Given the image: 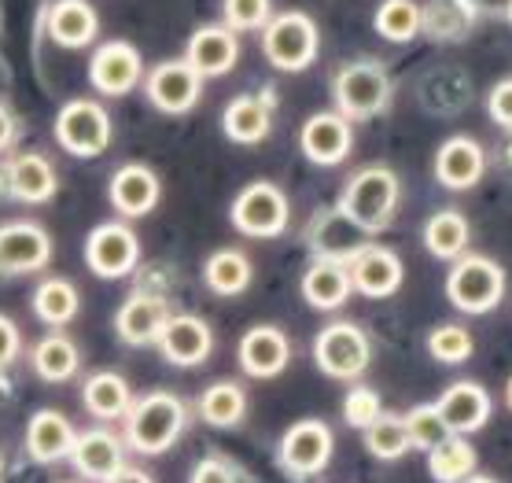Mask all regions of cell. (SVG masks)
<instances>
[{"label": "cell", "mask_w": 512, "mask_h": 483, "mask_svg": "<svg viewBox=\"0 0 512 483\" xmlns=\"http://www.w3.org/2000/svg\"><path fill=\"white\" fill-rule=\"evenodd\" d=\"M398 200H402V185H398L395 170L373 163V166H361L358 174H350V181L339 192L336 214L350 229L376 236L395 222Z\"/></svg>", "instance_id": "obj_1"}, {"label": "cell", "mask_w": 512, "mask_h": 483, "mask_svg": "<svg viewBox=\"0 0 512 483\" xmlns=\"http://www.w3.org/2000/svg\"><path fill=\"white\" fill-rule=\"evenodd\" d=\"M188 425V406L177 399L174 391H148L144 399L133 402V410L126 413V443L137 454H166L174 447L181 432Z\"/></svg>", "instance_id": "obj_2"}, {"label": "cell", "mask_w": 512, "mask_h": 483, "mask_svg": "<svg viewBox=\"0 0 512 483\" xmlns=\"http://www.w3.org/2000/svg\"><path fill=\"white\" fill-rule=\"evenodd\" d=\"M391 96H395V82L384 63H376V59L343 63L332 78L336 115H343L347 122H369V118L384 115Z\"/></svg>", "instance_id": "obj_3"}, {"label": "cell", "mask_w": 512, "mask_h": 483, "mask_svg": "<svg viewBox=\"0 0 512 483\" xmlns=\"http://www.w3.org/2000/svg\"><path fill=\"white\" fill-rule=\"evenodd\" d=\"M258 45L273 71L303 74L306 67H314L317 52H321V30L306 12H277L262 26Z\"/></svg>", "instance_id": "obj_4"}, {"label": "cell", "mask_w": 512, "mask_h": 483, "mask_svg": "<svg viewBox=\"0 0 512 483\" xmlns=\"http://www.w3.org/2000/svg\"><path fill=\"white\" fill-rule=\"evenodd\" d=\"M446 299L454 303V310H461L468 318L490 314V310H498L501 299H505V270H501L494 259H487V255L468 251V255H461L457 262H450V273H446Z\"/></svg>", "instance_id": "obj_5"}, {"label": "cell", "mask_w": 512, "mask_h": 483, "mask_svg": "<svg viewBox=\"0 0 512 483\" xmlns=\"http://www.w3.org/2000/svg\"><path fill=\"white\" fill-rule=\"evenodd\" d=\"M229 222L236 233L251 236V240H273L288 229L291 203L284 189L273 181H251L236 192L233 207H229Z\"/></svg>", "instance_id": "obj_6"}, {"label": "cell", "mask_w": 512, "mask_h": 483, "mask_svg": "<svg viewBox=\"0 0 512 483\" xmlns=\"http://www.w3.org/2000/svg\"><path fill=\"white\" fill-rule=\"evenodd\" d=\"M314 362L332 380H358L373 362V343L354 321H332L314 336Z\"/></svg>", "instance_id": "obj_7"}, {"label": "cell", "mask_w": 512, "mask_h": 483, "mask_svg": "<svg viewBox=\"0 0 512 483\" xmlns=\"http://www.w3.org/2000/svg\"><path fill=\"white\" fill-rule=\"evenodd\" d=\"M56 141L74 159H96L111 144V115L96 100H70L56 115Z\"/></svg>", "instance_id": "obj_8"}, {"label": "cell", "mask_w": 512, "mask_h": 483, "mask_svg": "<svg viewBox=\"0 0 512 483\" xmlns=\"http://www.w3.org/2000/svg\"><path fill=\"white\" fill-rule=\"evenodd\" d=\"M332 450H336L332 428H328L321 417H303V421H295V425L280 436L277 461L288 476L306 480V476H317V472L328 469Z\"/></svg>", "instance_id": "obj_9"}, {"label": "cell", "mask_w": 512, "mask_h": 483, "mask_svg": "<svg viewBox=\"0 0 512 483\" xmlns=\"http://www.w3.org/2000/svg\"><path fill=\"white\" fill-rule=\"evenodd\" d=\"M140 262V240L126 222H104L96 225L85 240V266L104 277V281H122L137 270Z\"/></svg>", "instance_id": "obj_10"}, {"label": "cell", "mask_w": 512, "mask_h": 483, "mask_svg": "<svg viewBox=\"0 0 512 483\" xmlns=\"http://www.w3.org/2000/svg\"><path fill=\"white\" fill-rule=\"evenodd\" d=\"M347 273H350V288L358 295H365V299H391L402 288L406 266L384 244H361L347 259Z\"/></svg>", "instance_id": "obj_11"}, {"label": "cell", "mask_w": 512, "mask_h": 483, "mask_svg": "<svg viewBox=\"0 0 512 483\" xmlns=\"http://www.w3.org/2000/svg\"><path fill=\"white\" fill-rule=\"evenodd\" d=\"M144 93H148L155 111H163V115H188L199 104V96H203V78L188 67L185 59H166V63L148 71Z\"/></svg>", "instance_id": "obj_12"}, {"label": "cell", "mask_w": 512, "mask_h": 483, "mask_svg": "<svg viewBox=\"0 0 512 483\" xmlns=\"http://www.w3.org/2000/svg\"><path fill=\"white\" fill-rule=\"evenodd\" d=\"M144 78V59L129 41H107L89 59V82L100 96H126Z\"/></svg>", "instance_id": "obj_13"}, {"label": "cell", "mask_w": 512, "mask_h": 483, "mask_svg": "<svg viewBox=\"0 0 512 483\" xmlns=\"http://www.w3.org/2000/svg\"><path fill=\"white\" fill-rule=\"evenodd\" d=\"M155 343L170 366L196 369L214 354V329L199 314H170Z\"/></svg>", "instance_id": "obj_14"}, {"label": "cell", "mask_w": 512, "mask_h": 483, "mask_svg": "<svg viewBox=\"0 0 512 483\" xmlns=\"http://www.w3.org/2000/svg\"><path fill=\"white\" fill-rule=\"evenodd\" d=\"M299 148L314 166H339L347 163V155L354 152V130L350 122L336 111H317L303 122L299 130Z\"/></svg>", "instance_id": "obj_15"}, {"label": "cell", "mask_w": 512, "mask_h": 483, "mask_svg": "<svg viewBox=\"0 0 512 483\" xmlns=\"http://www.w3.org/2000/svg\"><path fill=\"white\" fill-rule=\"evenodd\" d=\"M483 174H487V152H483V144L476 137L457 133V137H446L439 144V152H435V181L443 189L468 192L483 181Z\"/></svg>", "instance_id": "obj_16"}, {"label": "cell", "mask_w": 512, "mask_h": 483, "mask_svg": "<svg viewBox=\"0 0 512 483\" xmlns=\"http://www.w3.org/2000/svg\"><path fill=\"white\" fill-rule=\"evenodd\" d=\"M185 63L207 82V78H225L240 63V37L222 23L199 26L196 34L188 37L185 45Z\"/></svg>", "instance_id": "obj_17"}, {"label": "cell", "mask_w": 512, "mask_h": 483, "mask_svg": "<svg viewBox=\"0 0 512 483\" xmlns=\"http://www.w3.org/2000/svg\"><path fill=\"white\" fill-rule=\"evenodd\" d=\"M236 362L247 377L255 380H273L280 377L291 362V340L284 336V329L277 325H255L240 336V347H236Z\"/></svg>", "instance_id": "obj_18"}, {"label": "cell", "mask_w": 512, "mask_h": 483, "mask_svg": "<svg viewBox=\"0 0 512 483\" xmlns=\"http://www.w3.org/2000/svg\"><path fill=\"white\" fill-rule=\"evenodd\" d=\"M435 410L450 436H472L490 421V391L476 380H454L435 399Z\"/></svg>", "instance_id": "obj_19"}, {"label": "cell", "mask_w": 512, "mask_h": 483, "mask_svg": "<svg viewBox=\"0 0 512 483\" xmlns=\"http://www.w3.org/2000/svg\"><path fill=\"white\" fill-rule=\"evenodd\" d=\"M52 259V236L37 222L0 225V273H37Z\"/></svg>", "instance_id": "obj_20"}, {"label": "cell", "mask_w": 512, "mask_h": 483, "mask_svg": "<svg viewBox=\"0 0 512 483\" xmlns=\"http://www.w3.org/2000/svg\"><path fill=\"white\" fill-rule=\"evenodd\" d=\"M70 461H74V469L82 472L85 480L107 483L126 469V443L111 428H89V432H78Z\"/></svg>", "instance_id": "obj_21"}, {"label": "cell", "mask_w": 512, "mask_h": 483, "mask_svg": "<svg viewBox=\"0 0 512 483\" xmlns=\"http://www.w3.org/2000/svg\"><path fill=\"white\" fill-rule=\"evenodd\" d=\"M159 196H163V185L155 177L152 166L144 163H126L118 166L111 185H107V200L122 218H144L159 207Z\"/></svg>", "instance_id": "obj_22"}, {"label": "cell", "mask_w": 512, "mask_h": 483, "mask_svg": "<svg viewBox=\"0 0 512 483\" xmlns=\"http://www.w3.org/2000/svg\"><path fill=\"white\" fill-rule=\"evenodd\" d=\"M273 130V100L266 93H240L222 111V133L233 144L255 148Z\"/></svg>", "instance_id": "obj_23"}, {"label": "cell", "mask_w": 512, "mask_h": 483, "mask_svg": "<svg viewBox=\"0 0 512 483\" xmlns=\"http://www.w3.org/2000/svg\"><path fill=\"white\" fill-rule=\"evenodd\" d=\"M166 321H170V307H166V299L148 295V292H137V295H129L126 303L118 307L115 332H118V340L129 343V347H148V343L159 340V332H163Z\"/></svg>", "instance_id": "obj_24"}, {"label": "cell", "mask_w": 512, "mask_h": 483, "mask_svg": "<svg viewBox=\"0 0 512 483\" xmlns=\"http://www.w3.org/2000/svg\"><path fill=\"white\" fill-rule=\"evenodd\" d=\"M4 189L23 203H48L59 189V174L45 155L23 152L4 166Z\"/></svg>", "instance_id": "obj_25"}, {"label": "cell", "mask_w": 512, "mask_h": 483, "mask_svg": "<svg viewBox=\"0 0 512 483\" xmlns=\"http://www.w3.org/2000/svg\"><path fill=\"white\" fill-rule=\"evenodd\" d=\"M45 30L59 48H85L100 34V15L89 0H56L48 8Z\"/></svg>", "instance_id": "obj_26"}, {"label": "cell", "mask_w": 512, "mask_h": 483, "mask_svg": "<svg viewBox=\"0 0 512 483\" xmlns=\"http://www.w3.org/2000/svg\"><path fill=\"white\" fill-rule=\"evenodd\" d=\"M74 425H70L67 417L59 410H37L30 417V425H26V454L41 465H52V461H63L70 458V450H74Z\"/></svg>", "instance_id": "obj_27"}, {"label": "cell", "mask_w": 512, "mask_h": 483, "mask_svg": "<svg viewBox=\"0 0 512 483\" xmlns=\"http://www.w3.org/2000/svg\"><path fill=\"white\" fill-rule=\"evenodd\" d=\"M354 288H350V273L347 262L339 259H314L303 273V299L314 310L328 314V310H339L347 303Z\"/></svg>", "instance_id": "obj_28"}, {"label": "cell", "mask_w": 512, "mask_h": 483, "mask_svg": "<svg viewBox=\"0 0 512 483\" xmlns=\"http://www.w3.org/2000/svg\"><path fill=\"white\" fill-rule=\"evenodd\" d=\"M468 244H472V225L461 211L446 207V211H435L424 222V251L439 262H457L461 255H468Z\"/></svg>", "instance_id": "obj_29"}, {"label": "cell", "mask_w": 512, "mask_h": 483, "mask_svg": "<svg viewBox=\"0 0 512 483\" xmlns=\"http://www.w3.org/2000/svg\"><path fill=\"white\" fill-rule=\"evenodd\" d=\"M85 410L93 413L96 421H122L129 410H133V395H129V384L118 373L104 369V373H93L82 388Z\"/></svg>", "instance_id": "obj_30"}, {"label": "cell", "mask_w": 512, "mask_h": 483, "mask_svg": "<svg viewBox=\"0 0 512 483\" xmlns=\"http://www.w3.org/2000/svg\"><path fill=\"white\" fill-rule=\"evenodd\" d=\"M251 259H247L244 251L236 248H222L214 251L207 262H203V281L214 295H222V299H236V295H244L251 288Z\"/></svg>", "instance_id": "obj_31"}, {"label": "cell", "mask_w": 512, "mask_h": 483, "mask_svg": "<svg viewBox=\"0 0 512 483\" xmlns=\"http://www.w3.org/2000/svg\"><path fill=\"white\" fill-rule=\"evenodd\" d=\"M376 34L391 41V45H409L424 34V8L417 0H380L373 15Z\"/></svg>", "instance_id": "obj_32"}, {"label": "cell", "mask_w": 512, "mask_h": 483, "mask_svg": "<svg viewBox=\"0 0 512 483\" xmlns=\"http://www.w3.org/2000/svg\"><path fill=\"white\" fill-rule=\"evenodd\" d=\"M479 454L465 436H446L443 443H435L428 450V472L439 483H461L468 476H476Z\"/></svg>", "instance_id": "obj_33"}, {"label": "cell", "mask_w": 512, "mask_h": 483, "mask_svg": "<svg viewBox=\"0 0 512 483\" xmlns=\"http://www.w3.org/2000/svg\"><path fill=\"white\" fill-rule=\"evenodd\" d=\"M247 413V395L236 380H218L199 395V417L210 428H236Z\"/></svg>", "instance_id": "obj_34"}, {"label": "cell", "mask_w": 512, "mask_h": 483, "mask_svg": "<svg viewBox=\"0 0 512 483\" xmlns=\"http://www.w3.org/2000/svg\"><path fill=\"white\" fill-rule=\"evenodd\" d=\"M78 366H82V354H78V347H74L70 336L52 332V336H45V340L34 347L37 377L48 380V384H63V380H70L74 373H78Z\"/></svg>", "instance_id": "obj_35"}, {"label": "cell", "mask_w": 512, "mask_h": 483, "mask_svg": "<svg viewBox=\"0 0 512 483\" xmlns=\"http://www.w3.org/2000/svg\"><path fill=\"white\" fill-rule=\"evenodd\" d=\"M78 307H82V299H78V288L70 281H63V277H48V281L37 284L34 292V314L45 325H67V321H74V314H78Z\"/></svg>", "instance_id": "obj_36"}, {"label": "cell", "mask_w": 512, "mask_h": 483, "mask_svg": "<svg viewBox=\"0 0 512 483\" xmlns=\"http://www.w3.org/2000/svg\"><path fill=\"white\" fill-rule=\"evenodd\" d=\"M361 439H365V450L376 461H398L413 450L409 447L406 425H402V417H395V413H384L380 421H373V425L361 432Z\"/></svg>", "instance_id": "obj_37"}, {"label": "cell", "mask_w": 512, "mask_h": 483, "mask_svg": "<svg viewBox=\"0 0 512 483\" xmlns=\"http://www.w3.org/2000/svg\"><path fill=\"white\" fill-rule=\"evenodd\" d=\"M428 354L443 366H461L476 354V340H472V332L465 325L446 321V325H435L428 332Z\"/></svg>", "instance_id": "obj_38"}, {"label": "cell", "mask_w": 512, "mask_h": 483, "mask_svg": "<svg viewBox=\"0 0 512 483\" xmlns=\"http://www.w3.org/2000/svg\"><path fill=\"white\" fill-rule=\"evenodd\" d=\"M273 19V0H222V26L240 34H262Z\"/></svg>", "instance_id": "obj_39"}, {"label": "cell", "mask_w": 512, "mask_h": 483, "mask_svg": "<svg viewBox=\"0 0 512 483\" xmlns=\"http://www.w3.org/2000/svg\"><path fill=\"white\" fill-rule=\"evenodd\" d=\"M402 425H406L409 447H417V450H431L435 443H443V439L450 436L443 425V417H439V410H435V402L413 406V410L402 417Z\"/></svg>", "instance_id": "obj_40"}, {"label": "cell", "mask_w": 512, "mask_h": 483, "mask_svg": "<svg viewBox=\"0 0 512 483\" xmlns=\"http://www.w3.org/2000/svg\"><path fill=\"white\" fill-rule=\"evenodd\" d=\"M380 417H384L380 395H376L373 388H365V384H354V388L347 391V399H343V421H347L350 428L365 432V428L373 425V421H380Z\"/></svg>", "instance_id": "obj_41"}, {"label": "cell", "mask_w": 512, "mask_h": 483, "mask_svg": "<svg viewBox=\"0 0 512 483\" xmlns=\"http://www.w3.org/2000/svg\"><path fill=\"white\" fill-rule=\"evenodd\" d=\"M487 115L494 126L512 133V78L494 82V89L487 93Z\"/></svg>", "instance_id": "obj_42"}, {"label": "cell", "mask_w": 512, "mask_h": 483, "mask_svg": "<svg viewBox=\"0 0 512 483\" xmlns=\"http://www.w3.org/2000/svg\"><path fill=\"white\" fill-rule=\"evenodd\" d=\"M19 325H15L12 318H4L0 314V369H8L19 358Z\"/></svg>", "instance_id": "obj_43"}, {"label": "cell", "mask_w": 512, "mask_h": 483, "mask_svg": "<svg viewBox=\"0 0 512 483\" xmlns=\"http://www.w3.org/2000/svg\"><path fill=\"white\" fill-rule=\"evenodd\" d=\"M188 483H236V476H233V469H229L225 461L203 458L196 465V472H192V480H188Z\"/></svg>", "instance_id": "obj_44"}, {"label": "cell", "mask_w": 512, "mask_h": 483, "mask_svg": "<svg viewBox=\"0 0 512 483\" xmlns=\"http://www.w3.org/2000/svg\"><path fill=\"white\" fill-rule=\"evenodd\" d=\"M15 144V118H12V111L0 104V152H8Z\"/></svg>", "instance_id": "obj_45"}, {"label": "cell", "mask_w": 512, "mask_h": 483, "mask_svg": "<svg viewBox=\"0 0 512 483\" xmlns=\"http://www.w3.org/2000/svg\"><path fill=\"white\" fill-rule=\"evenodd\" d=\"M107 483H155V480L144 469H129V465H126V469L118 472L115 480H107Z\"/></svg>", "instance_id": "obj_46"}, {"label": "cell", "mask_w": 512, "mask_h": 483, "mask_svg": "<svg viewBox=\"0 0 512 483\" xmlns=\"http://www.w3.org/2000/svg\"><path fill=\"white\" fill-rule=\"evenodd\" d=\"M461 483H498V480H490V476H479L476 472V476H468V480H461Z\"/></svg>", "instance_id": "obj_47"}, {"label": "cell", "mask_w": 512, "mask_h": 483, "mask_svg": "<svg viewBox=\"0 0 512 483\" xmlns=\"http://www.w3.org/2000/svg\"><path fill=\"white\" fill-rule=\"evenodd\" d=\"M505 402H509V410H512V377H509V384H505Z\"/></svg>", "instance_id": "obj_48"}, {"label": "cell", "mask_w": 512, "mask_h": 483, "mask_svg": "<svg viewBox=\"0 0 512 483\" xmlns=\"http://www.w3.org/2000/svg\"><path fill=\"white\" fill-rule=\"evenodd\" d=\"M505 19L512 23V0H505Z\"/></svg>", "instance_id": "obj_49"}, {"label": "cell", "mask_w": 512, "mask_h": 483, "mask_svg": "<svg viewBox=\"0 0 512 483\" xmlns=\"http://www.w3.org/2000/svg\"><path fill=\"white\" fill-rule=\"evenodd\" d=\"M0 472H4V458H0Z\"/></svg>", "instance_id": "obj_50"}]
</instances>
